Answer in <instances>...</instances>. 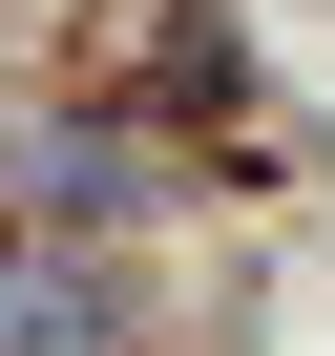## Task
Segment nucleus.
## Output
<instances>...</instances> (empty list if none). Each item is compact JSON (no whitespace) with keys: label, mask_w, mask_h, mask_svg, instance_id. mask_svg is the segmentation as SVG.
<instances>
[{"label":"nucleus","mask_w":335,"mask_h":356,"mask_svg":"<svg viewBox=\"0 0 335 356\" xmlns=\"http://www.w3.org/2000/svg\"><path fill=\"white\" fill-rule=\"evenodd\" d=\"M22 210H42V231H63V210H147V147H126V126H42V147H22Z\"/></svg>","instance_id":"nucleus-2"},{"label":"nucleus","mask_w":335,"mask_h":356,"mask_svg":"<svg viewBox=\"0 0 335 356\" xmlns=\"http://www.w3.org/2000/svg\"><path fill=\"white\" fill-rule=\"evenodd\" d=\"M0 356H126V293L63 252H0Z\"/></svg>","instance_id":"nucleus-1"}]
</instances>
